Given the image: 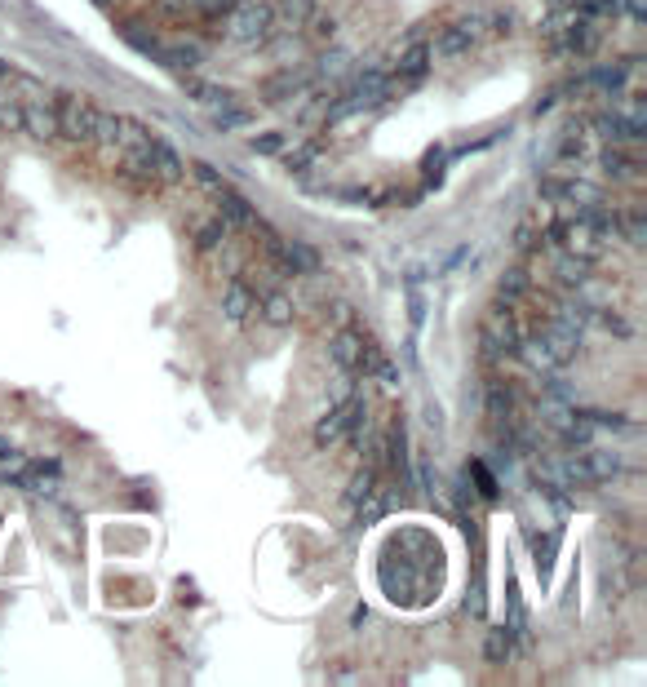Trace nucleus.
<instances>
[{
    "label": "nucleus",
    "mask_w": 647,
    "mask_h": 687,
    "mask_svg": "<svg viewBox=\"0 0 647 687\" xmlns=\"http://www.w3.org/2000/svg\"><path fill=\"white\" fill-rule=\"evenodd\" d=\"M616 235H625L630 244H647V218H643L639 209L616 213Z\"/></svg>",
    "instance_id": "obj_20"
},
{
    "label": "nucleus",
    "mask_w": 647,
    "mask_h": 687,
    "mask_svg": "<svg viewBox=\"0 0 647 687\" xmlns=\"http://www.w3.org/2000/svg\"><path fill=\"white\" fill-rule=\"evenodd\" d=\"M497 297H501V306H510V311H515L519 302H528L532 297V271L528 266H510V271L501 275V284H497Z\"/></svg>",
    "instance_id": "obj_9"
},
{
    "label": "nucleus",
    "mask_w": 647,
    "mask_h": 687,
    "mask_svg": "<svg viewBox=\"0 0 647 687\" xmlns=\"http://www.w3.org/2000/svg\"><path fill=\"white\" fill-rule=\"evenodd\" d=\"M0 129H5V133H23V102H18V98L0 102Z\"/></svg>",
    "instance_id": "obj_24"
},
{
    "label": "nucleus",
    "mask_w": 647,
    "mask_h": 687,
    "mask_svg": "<svg viewBox=\"0 0 647 687\" xmlns=\"http://www.w3.org/2000/svg\"><path fill=\"white\" fill-rule=\"evenodd\" d=\"M54 107H58V138L76 142V147H89V142H94V120H98L94 102L80 94H58Z\"/></svg>",
    "instance_id": "obj_2"
},
{
    "label": "nucleus",
    "mask_w": 647,
    "mask_h": 687,
    "mask_svg": "<svg viewBox=\"0 0 647 687\" xmlns=\"http://www.w3.org/2000/svg\"><path fill=\"white\" fill-rule=\"evenodd\" d=\"M470 479L484 488V497H497V484H492V475L484 470V461H470Z\"/></svg>",
    "instance_id": "obj_27"
},
{
    "label": "nucleus",
    "mask_w": 647,
    "mask_h": 687,
    "mask_svg": "<svg viewBox=\"0 0 647 687\" xmlns=\"http://www.w3.org/2000/svg\"><path fill=\"white\" fill-rule=\"evenodd\" d=\"M359 417H364V391H351L346 399H337V404L328 408L320 422H315V444H324V448L328 444H342Z\"/></svg>",
    "instance_id": "obj_3"
},
{
    "label": "nucleus",
    "mask_w": 647,
    "mask_h": 687,
    "mask_svg": "<svg viewBox=\"0 0 647 687\" xmlns=\"http://www.w3.org/2000/svg\"><path fill=\"white\" fill-rule=\"evenodd\" d=\"M386 457H390V470H395L399 479H408V430H404V422H390V430H386Z\"/></svg>",
    "instance_id": "obj_14"
},
{
    "label": "nucleus",
    "mask_w": 647,
    "mask_h": 687,
    "mask_svg": "<svg viewBox=\"0 0 647 687\" xmlns=\"http://www.w3.org/2000/svg\"><path fill=\"white\" fill-rule=\"evenodd\" d=\"M280 147H284V138H280V133H262V138L253 142V151H262V156H275V151H280Z\"/></svg>",
    "instance_id": "obj_29"
},
{
    "label": "nucleus",
    "mask_w": 647,
    "mask_h": 687,
    "mask_svg": "<svg viewBox=\"0 0 647 687\" xmlns=\"http://www.w3.org/2000/svg\"><path fill=\"white\" fill-rule=\"evenodd\" d=\"M195 249L200 253H213L218 244H227V222L222 218H195Z\"/></svg>",
    "instance_id": "obj_16"
},
{
    "label": "nucleus",
    "mask_w": 647,
    "mask_h": 687,
    "mask_svg": "<svg viewBox=\"0 0 647 687\" xmlns=\"http://www.w3.org/2000/svg\"><path fill=\"white\" fill-rule=\"evenodd\" d=\"M9 76H14V67H9L5 58H0V80H9Z\"/></svg>",
    "instance_id": "obj_33"
},
{
    "label": "nucleus",
    "mask_w": 647,
    "mask_h": 687,
    "mask_svg": "<svg viewBox=\"0 0 647 687\" xmlns=\"http://www.w3.org/2000/svg\"><path fill=\"white\" fill-rule=\"evenodd\" d=\"M603 328H608V333H616V337H634V328H630V320H625V315H603Z\"/></svg>",
    "instance_id": "obj_28"
},
{
    "label": "nucleus",
    "mask_w": 647,
    "mask_h": 687,
    "mask_svg": "<svg viewBox=\"0 0 647 687\" xmlns=\"http://www.w3.org/2000/svg\"><path fill=\"white\" fill-rule=\"evenodd\" d=\"M94 147L102 151H120V116L98 107V120H94Z\"/></svg>",
    "instance_id": "obj_17"
},
{
    "label": "nucleus",
    "mask_w": 647,
    "mask_h": 687,
    "mask_svg": "<svg viewBox=\"0 0 647 687\" xmlns=\"http://www.w3.org/2000/svg\"><path fill=\"white\" fill-rule=\"evenodd\" d=\"M373 484H377V479H373V466H368V470H355V479L346 484V501H351V506L359 510L368 497H373Z\"/></svg>",
    "instance_id": "obj_21"
},
{
    "label": "nucleus",
    "mask_w": 647,
    "mask_h": 687,
    "mask_svg": "<svg viewBox=\"0 0 647 687\" xmlns=\"http://www.w3.org/2000/svg\"><path fill=\"white\" fill-rule=\"evenodd\" d=\"M532 559H537L541 581H550L554 559H559V532H532Z\"/></svg>",
    "instance_id": "obj_15"
},
{
    "label": "nucleus",
    "mask_w": 647,
    "mask_h": 687,
    "mask_svg": "<svg viewBox=\"0 0 647 687\" xmlns=\"http://www.w3.org/2000/svg\"><path fill=\"white\" fill-rule=\"evenodd\" d=\"M359 355H364V333L359 328H337L328 337V360L337 373H359Z\"/></svg>",
    "instance_id": "obj_5"
},
{
    "label": "nucleus",
    "mask_w": 647,
    "mask_h": 687,
    "mask_svg": "<svg viewBox=\"0 0 647 687\" xmlns=\"http://www.w3.org/2000/svg\"><path fill=\"white\" fill-rule=\"evenodd\" d=\"M18 453H14V439H5L0 435V466H9V461H14Z\"/></svg>",
    "instance_id": "obj_31"
},
{
    "label": "nucleus",
    "mask_w": 647,
    "mask_h": 687,
    "mask_svg": "<svg viewBox=\"0 0 647 687\" xmlns=\"http://www.w3.org/2000/svg\"><path fill=\"white\" fill-rule=\"evenodd\" d=\"M311 14H315V0H280V5H275V18H280L284 27H306L311 23Z\"/></svg>",
    "instance_id": "obj_18"
},
{
    "label": "nucleus",
    "mask_w": 647,
    "mask_h": 687,
    "mask_svg": "<svg viewBox=\"0 0 647 687\" xmlns=\"http://www.w3.org/2000/svg\"><path fill=\"white\" fill-rule=\"evenodd\" d=\"M603 169H608L612 178H621V182H639V160H634V156H625L621 147L603 151Z\"/></svg>",
    "instance_id": "obj_19"
},
{
    "label": "nucleus",
    "mask_w": 647,
    "mask_h": 687,
    "mask_svg": "<svg viewBox=\"0 0 647 687\" xmlns=\"http://www.w3.org/2000/svg\"><path fill=\"white\" fill-rule=\"evenodd\" d=\"M625 5H630V18H639V23L647 18V0H625Z\"/></svg>",
    "instance_id": "obj_32"
},
{
    "label": "nucleus",
    "mask_w": 647,
    "mask_h": 687,
    "mask_svg": "<svg viewBox=\"0 0 647 687\" xmlns=\"http://www.w3.org/2000/svg\"><path fill=\"white\" fill-rule=\"evenodd\" d=\"M213 200H218V218L227 222V231H244L253 222V209H249V200L244 196H235L231 187H222V191H213Z\"/></svg>",
    "instance_id": "obj_10"
},
{
    "label": "nucleus",
    "mask_w": 647,
    "mask_h": 687,
    "mask_svg": "<svg viewBox=\"0 0 647 687\" xmlns=\"http://www.w3.org/2000/svg\"><path fill=\"white\" fill-rule=\"evenodd\" d=\"M23 133H32L36 142H54L58 138V107L45 98L23 102Z\"/></svg>",
    "instance_id": "obj_6"
},
{
    "label": "nucleus",
    "mask_w": 647,
    "mask_h": 687,
    "mask_svg": "<svg viewBox=\"0 0 647 687\" xmlns=\"http://www.w3.org/2000/svg\"><path fill=\"white\" fill-rule=\"evenodd\" d=\"M510 639H515V630H492V634H488V648H484V656H488L492 665L510 661Z\"/></svg>",
    "instance_id": "obj_22"
},
{
    "label": "nucleus",
    "mask_w": 647,
    "mask_h": 687,
    "mask_svg": "<svg viewBox=\"0 0 647 687\" xmlns=\"http://www.w3.org/2000/svg\"><path fill=\"white\" fill-rule=\"evenodd\" d=\"M444 164H448V151L435 147V151H426V160H421V173H426V178H439V173H444Z\"/></svg>",
    "instance_id": "obj_25"
},
{
    "label": "nucleus",
    "mask_w": 647,
    "mask_h": 687,
    "mask_svg": "<svg viewBox=\"0 0 647 687\" xmlns=\"http://www.w3.org/2000/svg\"><path fill=\"white\" fill-rule=\"evenodd\" d=\"M98 5H107V0H98Z\"/></svg>",
    "instance_id": "obj_34"
},
{
    "label": "nucleus",
    "mask_w": 647,
    "mask_h": 687,
    "mask_svg": "<svg viewBox=\"0 0 647 687\" xmlns=\"http://www.w3.org/2000/svg\"><path fill=\"white\" fill-rule=\"evenodd\" d=\"M550 262H554V275H559L563 289H577V284H585V275H590V258H577V253H568V249H554Z\"/></svg>",
    "instance_id": "obj_12"
},
{
    "label": "nucleus",
    "mask_w": 647,
    "mask_h": 687,
    "mask_svg": "<svg viewBox=\"0 0 647 687\" xmlns=\"http://www.w3.org/2000/svg\"><path fill=\"white\" fill-rule=\"evenodd\" d=\"M408 311H413V328H421V320H426V306H421V293L417 289L408 293Z\"/></svg>",
    "instance_id": "obj_30"
},
{
    "label": "nucleus",
    "mask_w": 647,
    "mask_h": 687,
    "mask_svg": "<svg viewBox=\"0 0 647 687\" xmlns=\"http://www.w3.org/2000/svg\"><path fill=\"white\" fill-rule=\"evenodd\" d=\"M195 178H200V187L209 191V196H213V191H222V187H227V182L218 178V169H209V164H195Z\"/></svg>",
    "instance_id": "obj_26"
},
{
    "label": "nucleus",
    "mask_w": 647,
    "mask_h": 687,
    "mask_svg": "<svg viewBox=\"0 0 647 687\" xmlns=\"http://www.w3.org/2000/svg\"><path fill=\"white\" fill-rule=\"evenodd\" d=\"M275 23V5L266 0H235V9L227 14V32L235 40H262Z\"/></svg>",
    "instance_id": "obj_4"
},
{
    "label": "nucleus",
    "mask_w": 647,
    "mask_h": 687,
    "mask_svg": "<svg viewBox=\"0 0 647 687\" xmlns=\"http://www.w3.org/2000/svg\"><path fill=\"white\" fill-rule=\"evenodd\" d=\"M151 178H156L160 187H182V178H187L182 156L169 147V142H156V138H151Z\"/></svg>",
    "instance_id": "obj_7"
},
{
    "label": "nucleus",
    "mask_w": 647,
    "mask_h": 687,
    "mask_svg": "<svg viewBox=\"0 0 647 687\" xmlns=\"http://www.w3.org/2000/svg\"><path fill=\"white\" fill-rule=\"evenodd\" d=\"M142 142H151V129L138 125V120H129V116H120V151H125V147H142Z\"/></svg>",
    "instance_id": "obj_23"
},
{
    "label": "nucleus",
    "mask_w": 647,
    "mask_h": 687,
    "mask_svg": "<svg viewBox=\"0 0 647 687\" xmlns=\"http://www.w3.org/2000/svg\"><path fill=\"white\" fill-rule=\"evenodd\" d=\"M253 311H258V293H253V284L231 280L227 289H222V315H227L231 324H244Z\"/></svg>",
    "instance_id": "obj_8"
},
{
    "label": "nucleus",
    "mask_w": 647,
    "mask_h": 687,
    "mask_svg": "<svg viewBox=\"0 0 647 687\" xmlns=\"http://www.w3.org/2000/svg\"><path fill=\"white\" fill-rule=\"evenodd\" d=\"M426 71H430V45H421V40H408V45L399 49V58H395V76L421 80Z\"/></svg>",
    "instance_id": "obj_11"
},
{
    "label": "nucleus",
    "mask_w": 647,
    "mask_h": 687,
    "mask_svg": "<svg viewBox=\"0 0 647 687\" xmlns=\"http://www.w3.org/2000/svg\"><path fill=\"white\" fill-rule=\"evenodd\" d=\"M523 328L515 320V311H492L484 324H479V342H484V355H488V364H497V360H510V355L519 351V342H523Z\"/></svg>",
    "instance_id": "obj_1"
},
{
    "label": "nucleus",
    "mask_w": 647,
    "mask_h": 687,
    "mask_svg": "<svg viewBox=\"0 0 647 687\" xmlns=\"http://www.w3.org/2000/svg\"><path fill=\"white\" fill-rule=\"evenodd\" d=\"M258 306L266 315V324H293V297L284 289H262L258 293Z\"/></svg>",
    "instance_id": "obj_13"
}]
</instances>
